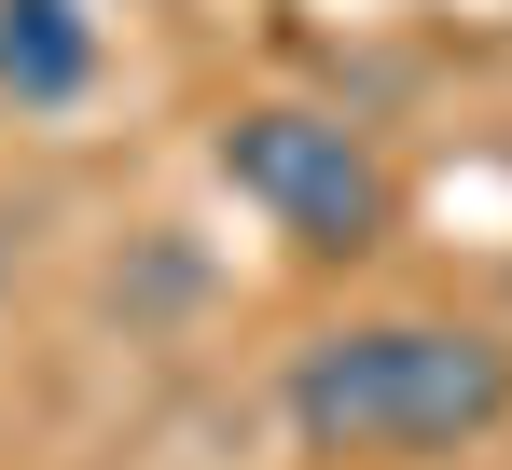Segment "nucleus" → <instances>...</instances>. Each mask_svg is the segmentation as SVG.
<instances>
[{
    "label": "nucleus",
    "mask_w": 512,
    "mask_h": 470,
    "mask_svg": "<svg viewBox=\"0 0 512 470\" xmlns=\"http://www.w3.org/2000/svg\"><path fill=\"white\" fill-rule=\"evenodd\" d=\"M222 180H236L291 249H319V263H346V249L388 235V166L360 153L346 111H291V97L236 111V125H222Z\"/></svg>",
    "instance_id": "f03ea898"
},
{
    "label": "nucleus",
    "mask_w": 512,
    "mask_h": 470,
    "mask_svg": "<svg viewBox=\"0 0 512 470\" xmlns=\"http://www.w3.org/2000/svg\"><path fill=\"white\" fill-rule=\"evenodd\" d=\"M97 83V14L84 0H0V97L14 111H70Z\"/></svg>",
    "instance_id": "7ed1b4c3"
},
{
    "label": "nucleus",
    "mask_w": 512,
    "mask_h": 470,
    "mask_svg": "<svg viewBox=\"0 0 512 470\" xmlns=\"http://www.w3.org/2000/svg\"><path fill=\"white\" fill-rule=\"evenodd\" d=\"M277 415L305 457H457L512 415V346L471 318H346L291 360Z\"/></svg>",
    "instance_id": "f257e3e1"
}]
</instances>
